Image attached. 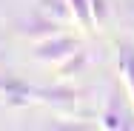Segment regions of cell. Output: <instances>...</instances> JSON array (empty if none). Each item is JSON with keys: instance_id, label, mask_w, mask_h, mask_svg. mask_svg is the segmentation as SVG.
Segmentation results:
<instances>
[{"instance_id": "6da1fadb", "label": "cell", "mask_w": 134, "mask_h": 131, "mask_svg": "<svg viewBox=\"0 0 134 131\" xmlns=\"http://www.w3.org/2000/svg\"><path fill=\"white\" fill-rule=\"evenodd\" d=\"M74 49V43L71 40H60V43H49V46H43L40 49V57H63V54H69Z\"/></svg>"}, {"instance_id": "7a4b0ae2", "label": "cell", "mask_w": 134, "mask_h": 131, "mask_svg": "<svg viewBox=\"0 0 134 131\" xmlns=\"http://www.w3.org/2000/svg\"><path fill=\"white\" fill-rule=\"evenodd\" d=\"M123 71H126V77L134 88V52L131 49H123Z\"/></svg>"}, {"instance_id": "3957f363", "label": "cell", "mask_w": 134, "mask_h": 131, "mask_svg": "<svg viewBox=\"0 0 134 131\" xmlns=\"http://www.w3.org/2000/svg\"><path fill=\"white\" fill-rule=\"evenodd\" d=\"M71 6H74V12L83 23H88V0H71Z\"/></svg>"}]
</instances>
